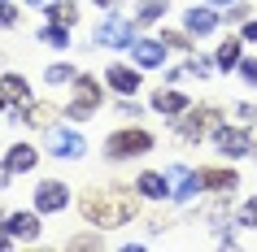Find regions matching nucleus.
<instances>
[{
    "label": "nucleus",
    "mask_w": 257,
    "mask_h": 252,
    "mask_svg": "<svg viewBox=\"0 0 257 252\" xmlns=\"http://www.w3.org/2000/svg\"><path fill=\"white\" fill-rule=\"evenodd\" d=\"M53 118H57V113H53L48 105H27V122H31V126H44V131H48Z\"/></svg>",
    "instance_id": "nucleus-22"
},
{
    "label": "nucleus",
    "mask_w": 257,
    "mask_h": 252,
    "mask_svg": "<svg viewBox=\"0 0 257 252\" xmlns=\"http://www.w3.org/2000/svg\"><path fill=\"white\" fill-rule=\"evenodd\" d=\"M153 148V135L149 131H140V126H126V131H113L105 139V152L113 161H126V157H144Z\"/></svg>",
    "instance_id": "nucleus-2"
},
{
    "label": "nucleus",
    "mask_w": 257,
    "mask_h": 252,
    "mask_svg": "<svg viewBox=\"0 0 257 252\" xmlns=\"http://www.w3.org/2000/svg\"><path fill=\"white\" fill-rule=\"evenodd\" d=\"M9 243H14V235H0V252H5V248H9Z\"/></svg>",
    "instance_id": "nucleus-39"
},
{
    "label": "nucleus",
    "mask_w": 257,
    "mask_h": 252,
    "mask_svg": "<svg viewBox=\"0 0 257 252\" xmlns=\"http://www.w3.org/2000/svg\"><path fill=\"white\" fill-rule=\"evenodd\" d=\"M92 109H96L92 100H83V96H74V105L66 109V118H74V122H83V118H92Z\"/></svg>",
    "instance_id": "nucleus-27"
},
{
    "label": "nucleus",
    "mask_w": 257,
    "mask_h": 252,
    "mask_svg": "<svg viewBox=\"0 0 257 252\" xmlns=\"http://www.w3.org/2000/svg\"><path fill=\"white\" fill-rule=\"evenodd\" d=\"M5 235L35 239V235H40V209H35V213H9V217H5Z\"/></svg>",
    "instance_id": "nucleus-9"
},
{
    "label": "nucleus",
    "mask_w": 257,
    "mask_h": 252,
    "mask_svg": "<svg viewBox=\"0 0 257 252\" xmlns=\"http://www.w3.org/2000/svg\"><path fill=\"white\" fill-rule=\"evenodd\" d=\"M248 14H253V9H248V5H231V22H248Z\"/></svg>",
    "instance_id": "nucleus-32"
},
{
    "label": "nucleus",
    "mask_w": 257,
    "mask_h": 252,
    "mask_svg": "<svg viewBox=\"0 0 257 252\" xmlns=\"http://www.w3.org/2000/svg\"><path fill=\"white\" fill-rule=\"evenodd\" d=\"M48 14H53V22H61V27H74V22H79V9H74L70 0H61V5H53Z\"/></svg>",
    "instance_id": "nucleus-23"
},
{
    "label": "nucleus",
    "mask_w": 257,
    "mask_h": 252,
    "mask_svg": "<svg viewBox=\"0 0 257 252\" xmlns=\"http://www.w3.org/2000/svg\"><path fill=\"white\" fill-rule=\"evenodd\" d=\"M18 22V9L14 5H5V0H0V27H14Z\"/></svg>",
    "instance_id": "nucleus-31"
},
{
    "label": "nucleus",
    "mask_w": 257,
    "mask_h": 252,
    "mask_svg": "<svg viewBox=\"0 0 257 252\" xmlns=\"http://www.w3.org/2000/svg\"><path fill=\"white\" fill-rule=\"evenodd\" d=\"M131 57H136V66L157 70L166 61V48H162V40H136V44H131Z\"/></svg>",
    "instance_id": "nucleus-10"
},
{
    "label": "nucleus",
    "mask_w": 257,
    "mask_h": 252,
    "mask_svg": "<svg viewBox=\"0 0 257 252\" xmlns=\"http://www.w3.org/2000/svg\"><path fill=\"white\" fill-rule=\"evenodd\" d=\"M48 152L53 157H66V161H79L87 152L79 131H70V126H48Z\"/></svg>",
    "instance_id": "nucleus-4"
},
{
    "label": "nucleus",
    "mask_w": 257,
    "mask_h": 252,
    "mask_svg": "<svg viewBox=\"0 0 257 252\" xmlns=\"http://www.w3.org/2000/svg\"><path fill=\"white\" fill-rule=\"evenodd\" d=\"M40 40H44V44H53V48H66V44H70V27H61V22H48V27L40 31Z\"/></svg>",
    "instance_id": "nucleus-21"
},
{
    "label": "nucleus",
    "mask_w": 257,
    "mask_h": 252,
    "mask_svg": "<svg viewBox=\"0 0 257 252\" xmlns=\"http://www.w3.org/2000/svg\"><path fill=\"white\" fill-rule=\"evenodd\" d=\"M96 243H100L96 235H79V239H70V248H96Z\"/></svg>",
    "instance_id": "nucleus-33"
},
{
    "label": "nucleus",
    "mask_w": 257,
    "mask_h": 252,
    "mask_svg": "<svg viewBox=\"0 0 257 252\" xmlns=\"http://www.w3.org/2000/svg\"><path fill=\"white\" fill-rule=\"evenodd\" d=\"M166 178H170V196H175V200H192L196 191H201V170L192 174L188 165H170Z\"/></svg>",
    "instance_id": "nucleus-6"
},
{
    "label": "nucleus",
    "mask_w": 257,
    "mask_h": 252,
    "mask_svg": "<svg viewBox=\"0 0 257 252\" xmlns=\"http://www.w3.org/2000/svg\"><path fill=\"white\" fill-rule=\"evenodd\" d=\"M244 40H257V18H248V22H244Z\"/></svg>",
    "instance_id": "nucleus-35"
},
{
    "label": "nucleus",
    "mask_w": 257,
    "mask_h": 252,
    "mask_svg": "<svg viewBox=\"0 0 257 252\" xmlns=\"http://www.w3.org/2000/svg\"><path fill=\"white\" fill-rule=\"evenodd\" d=\"M153 109L166 113V118H183V113L192 109V100L183 92H157V96H153Z\"/></svg>",
    "instance_id": "nucleus-12"
},
{
    "label": "nucleus",
    "mask_w": 257,
    "mask_h": 252,
    "mask_svg": "<svg viewBox=\"0 0 257 252\" xmlns=\"http://www.w3.org/2000/svg\"><path fill=\"white\" fill-rule=\"evenodd\" d=\"M96 5H100V9H118V0H96Z\"/></svg>",
    "instance_id": "nucleus-38"
},
{
    "label": "nucleus",
    "mask_w": 257,
    "mask_h": 252,
    "mask_svg": "<svg viewBox=\"0 0 257 252\" xmlns=\"http://www.w3.org/2000/svg\"><path fill=\"white\" fill-rule=\"evenodd\" d=\"M44 79L53 83V87H66V83H74V70H70V66H48Z\"/></svg>",
    "instance_id": "nucleus-25"
},
{
    "label": "nucleus",
    "mask_w": 257,
    "mask_h": 252,
    "mask_svg": "<svg viewBox=\"0 0 257 252\" xmlns=\"http://www.w3.org/2000/svg\"><path fill=\"white\" fill-rule=\"evenodd\" d=\"M74 92H79L83 100H92V105H100V96H105V92H100V83H96L92 74H74Z\"/></svg>",
    "instance_id": "nucleus-19"
},
{
    "label": "nucleus",
    "mask_w": 257,
    "mask_h": 252,
    "mask_svg": "<svg viewBox=\"0 0 257 252\" xmlns=\"http://www.w3.org/2000/svg\"><path fill=\"white\" fill-rule=\"evenodd\" d=\"M201 187H209V191H231V187H240V178H235V170H227V165H209V170H201Z\"/></svg>",
    "instance_id": "nucleus-11"
},
{
    "label": "nucleus",
    "mask_w": 257,
    "mask_h": 252,
    "mask_svg": "<svg viewBox=\"0 0 257 252\" xmlns=\"http://www.w3.org/2000/svg\"><path fill=\"white\" fill-rule=\"evenodd\" d=\"M66 204H70V187L61 178H48V183L35 187V209L40 213H61Z\"/></svg>",
    "instance_id": "nucleus-5"
},
{
    "label": "nucleus",
    "mask_w": 257,
    "mask_h": 252,
    "mask_svg": "<svg viewBox=\"0 0 257 252\" xmlns=\"http://www.w3.org/2000/svg\"><path fill=\"white\" fill-rule=\"evenodd\" d=\"M35 161H40V152H35L31 144H14L9 152H5V165H9L14 174H31V170H35Z\"/></svg>",
    "instance_id": "nucleus-13"
},
{
    "label": "nucleus",
    "mask_w": 257,
    "mask_h": 252,
    "mask_svg": "<svg viewBox=\"0 0 257 252\" xmlns=\"http://www.w3.org/2000/svg\"><path fill=\"white\" fill-rule=\"evenodd\" d=\"M136 27H140V22L105 18V22L92 31V44H100V48H131V44H136Z\"/></svg>",
    "instance_id": "nucleus-3"
},
{
    "label": "nucleus",
    "mask_w": 257,
    "mask_h": 252,
    "mask_svg": "<svg viewBox=\"0 0 257 252\" xmlns=\"http://www.w3.org/2000/svg\"><path fill=\"white\" fill-rule=\"evenodd\" d=\"M248 152H253V157H257V122H253V126H248Z\"/></svg>",
    "instance_id": "nucleus-36"
},
{
    "label": "nucleus",
    "mask_w": 257,
    "mask_h": 252,
    "mask_svg": "<svg viewBox=\"0 0 257 252\" xmlns=\"http://www.w3.org/2000/svg\"><path fill=\"white\" fill-rule=\"evenodd\" d=\"M0 92H5L9 105H31V87H27L22 74H5V79H0Z\"/></svg>",
    "instance_id": "nucleus-16"
},
{
    "label": "nucleus",
    "mask_w": 257,
    "mask_h": 252,
    "mask_svg": "<svg viewBox=\"0 0 257 252\" xmlns=\"http://www.w3.org/2000/svg\"><path fill=\"white\" fill-rule=\"evenodd\" d=\"M214 148L222 157H244L248 152V135L231 131V126H214Z\"/></svg>",
    "instance_id": "nucleus-8"
},
{
    "label": "nucleus",
    "mask_w": 257,
    "mask_h": 252,
    "mask_svg": "<svg viewBox=\"0 0 257 252\" xmlns=\"http://www.w3.org/2000/svg\"><path fill=\"white\" fill-rule=\"evenodd\" d=\"M222 222H227V204H214V209H205V226H209V230H222Z\"/></svg>",
    "instance_id": "nucleus-28"
},
{
    "label": "nucleus",
    "mask_w": 257,
    "mask_h": 252,
    "mask_svg": "<svg viewBox=\"0 0 257 252\" xmlns=\"http://www.w3.org/2000/svg\"><path fill=\"white\" fill-rule=\"evenodd\" d=\"M214 66H218V61H205V57H192V61H188L183 70H188V74H196V79H209V74H214Z\"/></svg>",
    "instance_id": "nucleus-26"
},
{
    "label": "nucleus",
    "mask_w": 257,
    "mask_h": 252,
    "mask_svg": "<svg viewBox=\"0 0 257 252\" xmlns=\"http://www.w3.org/2000/svg\"><path fill=\"white\" fill-rule=\"evenodd\" d=\"M136 187H140V196H149V200L170 196V178H166V174H157V170H144V174L136 178Z\"/></svg>",
    "instance_id": "nucleus-15"
},
{
    "label": "nucleus",
    "mask_w": 257,
    "mask_h": 252,
    "mask_svg": "<svg viewBox=\"0 0 257 252\" xmlns=\"http://www.w3.org/2000/svg\"><path fill=\"white\" fill-rule=\"evenodd\" d=\"M183 27H188V35H209V31L218 27V14H214V9H205V5H201V9L192 5L188 14H183Z\"/></svg>",
    "instance_id": "nucleus-14"
},
{
    "label": "nucleus",
    "mask_w": 257,
    "mask_h": 252,
    "mask_svg": "<svg viewBox=\"0 0 257 252\" xmlns=\"http://www.w3.org/2000/svg\"><path fill=\"white\" fill-rule=\"evenodd\" d=\"M214 109H196V113H183V118H179V135H183V139H201V135H209L214 131Z\"/></svg>",
    "instance_id": "nucleus-7"
},
{
    "label": "nucleus",
    "mask_w": 257,
    "mask_h": 252,
    "mask_svg": "<svg viewBox=\"0 0 257 252\" xmlns=\"http://www.w3.org/2000/svg\"><path fill=\"white\" fill-rule=\"evenodd\" d=\"M118 118H140V109H136V105H126V100H122V105H118Z\"/></svg>",
    "instance_id": "nucleus-34"
},
{
    "label": "nucleus",
    "mask_w": 257,
    "mask_h": 252,
    "mask_svg": "<svg viewBox=\"0 0 257 252\" xmlns=\"http://www.w3.org/2000/svg\"><path fill=\"white\" fill-rule=\"evenodd\" d=\"M162 44H166V48H188V35H179V31H166Z\"/></svg>",
    "instance_id": "nucleus-30"
},
{
    "label": "nucleus",
    "mask_w": 257,
    "mask_h": 252,
    "mask_svg": "<svg viewBox=\"0 0 257 252\" xmlns=\"http://www.w3.org/2000/svg\"><path fill=\"white\" fill-rule=\"evenodd\" d=\"M5 105H9V100H5V92H0V109H5Z\"/></svg>",
    "instance_id": "nucleus-42"
},
{
    "label": "nucleus",
    "mask_w": 257,
    "mask_h": 252,
    "mask_svg": "<svg viewBox=\"0 0 257 252\" xmlns=\"http://www.w3.org/2000/svg\"><path fill=\"white\" fill-rule=\"evenodd\" d=\"M27 5H53V0H27Z\"/></svg>",
    "instance_id": "nucleus-40"
},
{
    "label": "nucleus",
    "mask_w": 257,
    "mask_h": 252,
    "mask_svg": "<svg viewBox=\"0 0 257 252\" xmlns=\"http://www.w3.org/2000/svg\"><path fill=\"white\" fill-rule=\"evenodd\" d=\"M9 178H14V170H9V165H0V187L9 183Z\"/></svg>",
    "instance_id": "nucleus-37"
},
{
    "label": "nucleus",
    "mask_w": 257,
    "mask_h": 252,
    "mask_svg": "<svg viewBox=\"0 0 257 252\" xmlns=\"http://www.w3.org/2000/svg\"><path fill=\"white\" fill-rule=\"evenodd\" d=\"M235 222H240V226H248V230H257V196H253V200H244V204H240V213H235Z\"/></svg>",
    "instance_id": "nucleus-24"
},
{
    "label": "nucleus",
    "mask_w": 257,
    "mask_h": 252,
    "mask_svg": "<svg viewBox=\"0 0 257 252\" xmlns=\"http://www.w3.org/2000/svg\"><path fill=\"white\" fill-rule=\"evenodd\" d=\"M79 209H83V217L96 222V226H122V222L136 217L140 200L122 183H109V187H100V191H87V196L79 200Z\"/></svg>",
    "instance_id": "nucleus-1"
},
{
    "label": "nucleus",
    "mask_w": 257,
    "mask_h": 252,
    "mask_svg": "<svg viewBox=\"0 0 257 252\" xmlns=\"http://www.w3.org/2000/svg\"><path fill=\"white\" fill-rule=\"evenodd\" d=\"M105 79H109V87H113V92H122V96H131V92L140 87V74H136V70H126V66H109Z\"/></svg>",
    "instance_id": "nucleus-17"
},
{
    "label": "nucleus",
    "mask_w": 257,
    "mask_h": 252,
    "mask_svg": "<svg viewBox=\"0 0 257 252\" xmlns=\"http://www.w3.org/2000/svg\"><path fill=\"white\" fill-rule=\"evenodd\" d=\"M240 48H244V40H227V44H222V48H218V57H214L218 70H235V66H240V61H244Z\"/></svg>",
    "instance_id": "nucleus-18"
},
{
    "label": "nucleus",
    "mask_w": 257,
    "mask_h": 252,
    "mask_svg": "<svg viewBox=\"0 0 257 252\" xmlns=\"http://www.w3.org/2000/svg\"><path fill=\"white\" fill-rule=\"evenodd\" d=\"M240 74L248 87H257V57H248V61H240Z\"/></svg>",
    "instance_id": "nucleus-29"
},
{
    "label": "nucleus",
    "mask_w": 257,
    "mask_h": 252,
    "mask_svg": "<svg viewBox=\"0 0 257 252\" xmlns=\"http://www.w3.org/2000/svg\"><path fill=\"white\" fill-rule=\"evenodd\" d=\"M162 14H166V0H140V9H136V22H140V27H149V22H157Z\"/></svg>",
    "instance_id": "nucleus-20"
},
{
    "label": "nucleus",
    "mask_w": 257,
    "mask_h": 252,
    "mask_svg": "<svg viewBox=\"0 0 257 252\" xmlns=\"http://www.w3.org/2000/svg\"><path fill=\"white\" fill-rule=\"evenodd\" d=\"M209 5H231V0H209Z\"/></svg>",
    "instance_id": "nucleus-41"
}]
</instances>
